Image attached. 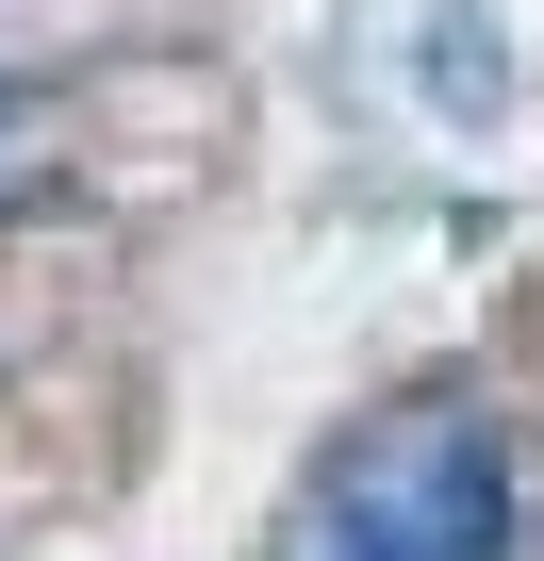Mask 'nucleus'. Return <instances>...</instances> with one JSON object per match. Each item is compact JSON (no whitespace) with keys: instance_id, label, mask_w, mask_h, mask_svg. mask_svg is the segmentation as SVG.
I'll list each match as a JSON object with an SVG mask.
<instances>
[{"instance_id":"2","label":"nucleus","mask_w":544,"mask_h":561,"mask_svg":"<svg viewBox=\"0 0 544 561\" xmlns=\"http://www.w3.org/2000/svg\"><path fill=\"white\" fill-rule=\"evenodd\" d=\"M34 165V100H0V182H18Z\"/></svg>"},{"instance_id":"1","label":"nucleus","mask_w":544,"mask_h":561,"mask_svg":"<svg viewBox=\"0 0 544 561\" xmlns=\"http://www.w3.org/2000/svg\"><path fill=\"white\" fill-rule=\"evenodd\" d=\"M495 528H511V462H495V430L445 413V397L380 413V430L314 479V561H495Z\"/></svg>"}]
</instances>
